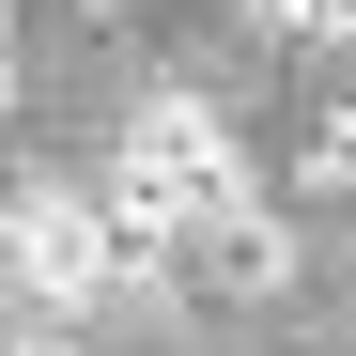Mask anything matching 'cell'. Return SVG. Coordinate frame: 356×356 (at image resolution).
Returning a JSON list of instances; mask_svg holds the SVG:
<instances>
[{
  "instance_id": "6da1fadb",
  "label": "cell",
  "mask_w": 356,
  "mask_h": 356,
  "mask_svg": "<svg viewBox=\"0 0 356 356\" xmlns=\"http://www.w3.org/2000/svg\"><path fill=\"white\" fill-rule=\"evenodd\" d=\"M0 279H16L31 310H108V294H124L108 202L93 186H16V202H0Z\"/></svg>"
},
{
  "instance_id": "7a4b0ae2",
  "label": "cell",
  "mask_w": 356,
  "mask_h": 356,
  "mask_svg": "<svg viewBox=\"0 0 356 356\" xmlns=\"http://www.w3.org/2000/svg\"><path fill=\"white\" fill-rule=\"evenodd\" d=\"M217 294H294V232L279 217H232V232H202V248H186Z\"/></svg>"
},
{
  "instance_id": "3957f363",
  "label": "cell",
  "mask_w": 356,
  "mask_h": 356,
  "mask_svg": "<svg viewBox=\"0 0 356 356\" xmlns=\"http://www.w3.org/2000/svg\"><path fill=\"white\" fill-rule=\"evenodd\" d=\"M310 202H356V108L310 124Z\"/></svg>"
},
{
  "instance_id": "277c9868",
  "label": "cell",
  "mask_w": 356,
  "mask_h": 356,
  "mask_svg": "<svg viewBox=\"0 0 356 356\" xmlns=\"http://www.w3.org/2000/svg\"><path fill=\"white\" fill-rule=\"evenodd\" d=\"M0 93H16V16H0Z\"/></svg>"
},
{
  "instance_id": "5b68a950",
  "label": "cell",
  "mask_w": 356,
  "mask_h": 356,
  "mask_svg": "<svg viewBox=\"0 0 356 356\" xmlns=\"http://www.w3.org/2000/svg\"><path fill=\"white\" fill-rule=\"evenodd\" d=\"M78 16H93V31H108V16H140V0H78Z\"/></svg>"
}]
</instances>
